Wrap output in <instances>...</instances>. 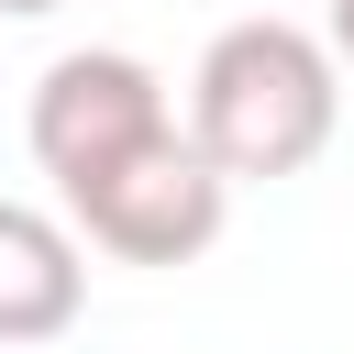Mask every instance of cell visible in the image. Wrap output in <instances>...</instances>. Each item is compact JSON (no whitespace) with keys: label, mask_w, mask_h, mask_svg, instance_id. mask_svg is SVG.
I'll list each match as a JSON object with an SVG mask.
<instances>
[{"label":"cell","mask_w":354,"mask_h":354,"mask_svg":"<svg viewBox=\"0 0 354 354\" xmlns=\"http://www.w3.org/2000/svg\"><path fill=\"white\" fill-rule=\"evenodd\" d=\"M88 299L77 232L33 199H0V343H55Z\"/></svg>","instance_id":"4"},{"label":"cell","mask_w":354,"mask_h":354,"mask_svg":"<svg viewBox=\"0 0 354 354\" xmlns=\"http://www.w3.org/2000/svg\"><path fill=\"white\" fill-rule=\"evenodd\" d=\"M155 122H177L166 111V77L144 66V55H122V44H77V55H55L44 77H33V166L55 177V188H77L88 166H111L122 144H144Z\"/></svg>","instance_id":"3"},{"label":"cell","mask_w":354,"mask_h":354,"mask_svg":"<svg viewBox=\"0 0 354 354\" xmlns=\"http://www.w3.org/2000/svg\"><path fill=\"white\" fill-rule=\"evenodd\" d=\"M343 122V88H332V44L254 11L232 33H210L199 77H188V144L221 166V177H299Z\"/></svg>","instance_id":"1"},{"label":"cell","mask_w":354,"mask_h":354,"mask_svg":"<svg viewBox=\"0 0 354 354\" xmlns=\"http://www.w3.org/2000/svg\"><path fill=\"white\" fill-rule=\"evenodd\" d=\"M321 44H332V66H354V0H332V33Z\"/></svg>","instance_id":"5"},{"label":"cell","mask_w":354,"mask_h":354,"mask_svg":"<svg viewBox=\"0 0 354 354\" xmlns=\"http://www.w3.org/2000/svg\"><path fill=\"white\" fill-rule=\"evenodd\" d=\"M0 11H22V22H33V11H66V0H0Z\"/></svg>","instance_id":"6"},{"label":"cell","mask_w":354,"mask_h":354,"mask_svg":"<svg viewBox=\"0 0 354 354\" xmlns=\"http://www.w3.org/2000/svg\"><path fill=\"white\" fill-rule=\"evenodd\" d=\"M55 199H66V221H77L100 254H122V266H188V254H210L221 221H232V177H221L177 122H155L144 144H122L111 166H88V177L55 188Z\"/></svg>","instance_id":"2"}]
</instances>
